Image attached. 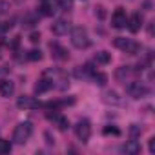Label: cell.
I'll return each mask as SVG.
<instances>
[{"label":"cell","instance_id":"obj_19","mask_svg":"<svg viewBox=\"0 0 155 155\" xmlns=\"http://www.w3.org/2000/svg\"><path fill=\"white\" fill-rule=\"evenodd\" d=\"M95 60H97L99 64H108V62L111 60V55H110L108 51H99V53L95 55Z\"/></svg>","mask_w":155,"mask_h":155},{"label":"cell","instance_id":"obj_14","mask_svg":"<svg viewBox=\"0 0 155 155\" xmlns=\"http://www.w3.org/2000/svg\"><path fill=\"white\" fill-rule=\"evenodd\" d=\"M49 88H53V81L40 79V81L35 84V93H44V91H48Z\"/></svg>","mask_w":155,"mask_h":155},{"label":"cell","instance_id":"obj_22","mask_svg":"<svg viewBox=\"0 0 155 155\" xmlns=\"http://www.w3.org/2000/svg\"><path fill=\"white\" fill-rule=\"evenodd\" d=\"M11 151V142L0 139V153H9Z\"/></svg>","mask_w":155,"mask_h":155},{"label":"cell","instance_id":"obj_3","mask_svg":"<svg viewBox=\"0 0 155 155\" xmlns=\"http://www.w3.org/2000/svg\"><path fill=\"white\" fill-rule=\"evenodd\" d=\"M113 46L119 48V49H122V51L128 53V55H137V53L140 51V44H137V42L131 40V38H124V37H117V38L113 40Z\"/></svg>","mask_w":155,"mask_h":155},{"label":"cell","instance_id":"obj_12","mask_svg":"<svg viewBox=\"0 0 155 155\" xmlns=\"http://www.w3.org/2000/svg\"><path fill=\"white\" fill-rule=\"evenodd\" d=\"M122 151H124L126 155H137V153L140 151V144H139L135 139H131V140H128V142L122 146Z\"/></svg>","mask_w":155,"mask_h":155},{"label":"cell","instance_id":"obj_13","mask_svg":"<svg viewBox=\"0 0 155 155\" xmlns=\"http://www.w3.org/2000/svg\"><path fill=\"white\" fill-rule=\"evenodd\" d=\"M15 91V84L11 81H2L0 82V95L2 97H11Z\"/></svg>","mask_w":155,"mask_h":155},{"label":"cell","instance_id":"obj_30","mask_svg":"<svg viewBox=\"0 0 155 155\" xmlns=\"http://www.w3.org/2000/svg\"><path fill=\"white\" fill-rule=\"evenodd\" d=\"M40 2H46V0H40Z\"/></svg>","mask_w":155,"mask_h":155},{"label":"cell","instance_id":"obj_1","mask_svg":"<svg viewBox=\"0 0 155 155\" xmlns=\"http://www.w3.org/2000/svg\"><path fill=\"white\" fill-rule=\"evenodd\" d=\"M71 44H73L77 49H86V48H90L91 40H90V35H88L86 28L77 26V28L71 29Z\"/></svg>","mask_w":155,"mask_h":155},{"label":"cell","instance_id":"obj_2","mask_svg":"<svg viewBox=\"0 0 155 155\" xmlns=\"http://www.w3.org/2000/svg\"><path fill=\"white\" fill-rule=\"evenodd\" d=\"M31 133H33V124L31 122H20L17 128H15V131H13V140L17 142V144H24V142H28V139L31 137Z\"/></svg>","mask_w":155,"mask_h":155},{"label":"cell","instance_id":"obj_20","mask_svg":"<svg viewBox=\"0 0 155 155\" xmlns=\"http://www.w3.org/2000/svg\"><path fill=\"white\" fill-rule=\"evenodd\" d=\"M55 122H57V126H58V130H60V131H66V130L69 128V120H68L66 117H62V115H57Z\"/></svg>","mask_w":155,"mask_h":155},{"label":"cell","instance_id":"obj_27","mask_svg":"<svg viewBox=\"0 0 155 155\" xmlns=\"http://www.w3.org/2000/svg\"><path fill=\"white\" fill-rule=\"evenodd\" d=\"M18 42H20V37H15V38H13V42H11V48L15 49V48L18 46Z\"/></svg>","mask_w":155,"mask_h":155},{"label":"cell","instance_id":"obj_5","mask_svg":"<svg viewBox=\"0 0 155 155\" xmlns=\"http://www.w3.org/2000/svg\"><path fill=\"white\" fill-rule=\"evenodd\" d=\"M75 135H77V139H79L81 142H88L90 137H91V124H90V120L82 119V120L77 122V126H75Z\"/></svg>","mask_w":155,"mask_h":155},{"label":"cell","instance_id":"obj_25","mask_svg":"<svg viewBox=\"0 0 155 155\" xmlns=\"http://www.w3.org/2000/svg\"><path fill=\"white\" fill-rule=\"evenodd\" d=\"M29 40H31L33 44H38V42H40V33H38V31H33V33L29 35Z\"/></svg>","mask_w":155,"mask_h":155},{"label":"cell","instance_id":"obj_11","mask_svg":"<svg viewBox=\"0 0 155 155\" xmlns=\"http://www.w3.org/2000/svg\"><path fill=\"white\" fill-rule=\"evenodd\" d=\"M126 26L130 28V31H131V33H137V31L142 28V17H140L139 13L131 15V17L128 18V22H126Z\"/></svg>","mask_w":155,"mask_h":155},{"label":"cell","instance_id":"obj_24","mask_svg":"<svg viewBox=\"0 0 155 155\" xmlns=\"http://www.w3.org/2000/svg\"><path fill=\"white\" fill-rule=\"evenodd\" d=\"M104 135H120V131H119L117 128H110V126H106V128H104Z\"/></svg>","mask_w":155,"mask_h":155},{"label":"cell","instance_id":"obj_29","mask_svg":"<svg viewBox=\"0 0 155 155\" xmlns=\"http://www.w3.org/2000/svg\"><path fill=\"white\" fill-rule=\"evenodd\" d=\"M4 44V38H2V35H0V46H2Z\"/></svg>","mask_w":155,"mask_h":155},{"label":"cell","instance_id":"obj_8","mask_svg":"<svg viewBox=\"0 0 155 155\" xmlns=\"http://www.w3.org/2000/svg\"><path fill=\"white\" fill-rule=\"evenodd\" d=\"M102 102H104V104H110V106H120V104H122V99L119 97L117 91L108 90V91L102 93Z\"/></svg>","mask_w":155,"mask_h":155},{"label":"cell","instance_id":"obj_10","mask_svg":"<svg viewBox=\"0 0 155 155\" xmlns=\"http://www.w3.org/2000/svg\"><path fill=\"white\" fill-rule=\"evenodd\" d=\"M131 75H133L131 66H120V68H117V71H115V79L120 81V82H126Z\"/></svg>","mask_w":155,"mask_h":155},{"label":"cell","instance_id":"obj_21","mask_svg":"<svg viewBox=\"0 0 155 155\" xmlns=\"http://www.w3.org/2000/svg\"><path fill=\"white\" fill-rule=\"evenodd\" d=\"M28 58L31 62H38V60H42V51L40 49H31V51H28Z\"/></svg>","mask_w":155,"mask_h":155},{"label":"cell","instance_id":"obj_16","mask_svg":"<svg viewBox=\"0 0 155 155\" xmlns=\"http://www.w3.org/2000/svg\"><path fill=\"white\" fill-rule=\"evenodd\" d=\"M37 24H38V15H35V13H28L24 17V20H22V26L24 28H33Z\"/></svg>","mask_w":155,"mask_h":155},{"label":"cell","instance_id":"obj_28","mask_svg":"<svg viewBox=\"0 0 155 155\" xmlns=\"http://www.w3.org/2000/svg\"><path fill=\"white\" fill-rule=\"evenodd\" d=\"M97 9H99V17L104 18V9H102V8H97Z\"/></svg>","mask_w":155,"mask_h":155},{"label":"cell","instance_id":"obj_17","mask_svg":"<svg viewBox=\"0 0 155 155\" xmlns=\"http://www.w3.org/2000/svg\"><path fill=\"white\" fill-rule=\"evenodd\" d=\"M93 73H95V69H93L91 64H84V66H81L77 69V75L79 77H88V75H93Z\"/></svg>","mask_w":155,"mask_h":155},{"label":"cell","instance_id":"obj_23","mask_svg":"<svg viewBox=\"0 0 155 155\" xmlns=\"http://www.w3.org/2000/svg\"><path fill=\"white\" fill-rule=\"evenodd\" d=\"M8 11H9V4L6 2V0H0V17L6 15Z\"/></svg>","mask_w":155,"mask_h":155},{"label":"cell","instance_id":"obj_4","mask_svg":"<svg viewBox=\"0 0 155 155\" xmlns=\"http://www.w3.org/2000/svg\"><path fill=\"white\" fill-rule=\"evenodd\" d=\"M126 93L130 97H133V99H142V97H146L150 93V88L140 81H130L126 84Z\"/></svg>","mask_w":155,"mask_h":155},{"label":"cell","instance_id":"obj_9","mask_svg":"<svg viewBox=\"0 0 155 155\" xmlns=\"http://www.w3.org/2000/svg\"><path fill=\"white\" fill-rule=\"evenodd\" d=\"M68 29H69V22H68V20H64V18H60V20L53 22V26H51V31H53V35H57V37L66 35V33H68Z\"/></svg>","mask_w":155,"mask_h":155},{"label":"cell","instance_id":"obj_15","mask_svg":"<svg viewBox=\"0 0 155 155\" xmlns=\"http://www.w3.org/2000/svg\"><path fill=\"white\" fill-rule=\"evenodd\" d=\"M51 49H53V57L55 58H58V60H66L69 55H68V51L64 49V48H60L58 44H53L51 42Z\"/></svg>","mask_w":155,"mask_h":155},{"label":"cell","instance_id":"obj_26","mask_svg":"<svg viewBox=\"0 0 155 155\" xmlns=\"http://www.w3.org/2000/svg\"><path fill=\"white\" fill-rule=\"evenodd\" d=\"M148 148H150V153L155 151V137H151V139L148 140Z\"/></svg>","mask_w":155,"mask_h":155},{"label":"cell","instance_id":"obj_7","mask_svg":"<svg viewBox=\"0 0 155 155\" xmlns=\"http://www.w3.org/2000/svg\"><path fill=\"white\" fill-rule=\"evenodd\" d=\"M17 106H18L20 110H37V108H40L42 104H40L35 97L22 95V97H18V99H17Z\"/></svg>","mask_w":155,"mask_h":155},{"label":"cell","instance_id":"obj_18","mask_svg":"<svg viewBox=\"0 0 155 155\" xmlns=\"http://www.w3.org/2000/svg\"><path fill=\"white\" fill-rule=\"evenodd\" d=\"M91 77H93V82L97 86H106V82H108V75L106 73H93Z\"/></svg>","mask_w":155,"mask_h":155},{"label":"cell","instance_id":"obj_6","mask_svg":"<svg viewBox=\"0 0 155 155\" xmlns=\"http://www.w3.org/2000/svg\"><path fill=\"white\" fill-rule=\"evenodd\" d=\"M126 22H128V17H126V11L122 8H117L111 15V26L115 29H122L126 28Z\"/></svg>","mask_w":155,"mask_h":155}]
</instances>
